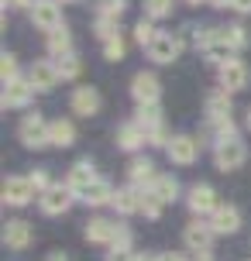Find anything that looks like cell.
Wrapping results in <instances>:
<instances>
[{
  "label": "cell",
  "instance_id": "6da1fadb",
  "mask_svg": "<svg viewBox=\"0 0 251 261\" xmlns=\"http://www.w3.org/2000/svg\"><path fill=\"white\" fill-rule=\"evenodd\" d=\"M196 48L203 55H207V62H217V65H224L234 59V45L227 41V31H217V28H203L196 35Z\"/></svg>",
  "mask_w": 251,
  "mask_h": 261
},
{
  "label": "cell",
  "instance_id": "7a4b0ae2",
  "mask_svg": "<svg viewBox=\"0 0 251 261\" xmlns=\"http://www.w3.org/2000/svg\"><path fill=\"white\" fill-rule=\"evenodd\" d=\"M17 138L28 148H48L52 144V124H45L38 114H28L21 120V127H17Z\"/></svg>",
  "mask_w": 251,
  "mask_h": 261
},
{
  "label": "cell",
  "instance_id": "3957f363",
  "mask_svg": "<svg viewBox=\"0 0 251 261\" xmlns=\"http://www.w3.org/2000/svg\"><path fill=\"white\" fill-rule=\"evenodd\" d=\"M244 158H248V148L241 144V138H224V141H217V148H213V162H217V169H224V172L241 169Z\"/></svg>",
  "mask_w": 251,
  "mask_h": 261
},
{
  "label": "cell",
  "instance_id": "277c9868",
  "mask_svg": "<svg viewBox=\"0 0 251 261\" xmlns=\"http://www.w3.org/2000/svg\"><path fill=\"white\" fill-rule=\"evenodd\" d=\"M179 52H183V41H179V35H172V31H159L155 41L148 45V59L159 62V65H172L179 59Z\"/></svg>",
  "mask_w": 251,
  "mask_h": 261
},
{
  "label": "cell",
  "instance_id": "5b68a950",
  "mask_svg": "<svg viewBox=\"0 0 251 261\" xmlns=\"http://www.w3.org/2000/svg\"><path fill=\"white\" fill-rule=\"evenodd\" d=\"M59 65L48 62V59H38V62H31V69H28V83L35 86V93H48L55 90V83H59Z\"/></svg>",
  "mask_w": 251,
  "mask_h": 261
},
{
  "label": "cell",
  "instance_id": "8992f818",
  "mask_svg": "<svg viewBox=\"0 0 251 261\" xmlns=\"http://www.w3.org/2000/svg\"><path fill=\"white\" fill-rule=\"evenodd\" d=\"M31 21H35L41 31L62 28V7H59V0H35V4H31Z\"/></svg>",
  "mask_w": 251,
  "mask_h": 261
},
{
  "label": "cell",
  "instance_id": "52a82bcc",
  "mask_svg": "<svg viewBox=\"0 0 251 261\" xmlns=\"http://www.w3.org/2000/svg\"><path fill=\"white\" fill-rule=\"evenodd\" d=\"M41 213H48V217H59V213H66L72 206V189L69 186H48L38 199Z\"/></svg>",
  "mask_w": 251,
  "mask_h": 261
},
{
  "label": "cell",
  "instance_id": "ba28073f",
  "mask_svg": "<svg viewBox=\"0 0 251 261\" xmlns=\"http://www.w3.org/2000/svg\"><path fill=\"white\" fill-rule=\"evenodd\" d=\"M165 151H169V158L175 162V165H193L196 155H199V141L189 138V134H175V138H169Z\"/></svg>",
  "mask_w": 251,
  "mask_h": 261
},
{
  "label": "cell",
  "instance_id": "9c48e42d",
  "mask_svg": "<svg viewBox=\"0 0 251 261\" xmlns=\"http://www.w3.org/2000/svg\"><path fill=\"white\" fill-rule=\"evenodd\" d=\"M159 93H162V83L155 72H138L131 79V96L138 103H159Z\"/></svg>",
  "mask_w": 251,
  "mask_h": 261
},
{
  "label": "cell",
  "instance_id": "30bf717a",
  "mask_svg": "<svg viewBox=\"0 0 251 261\" xmlns=\"http://www.w3.org/2000/svg\"><path fill=\"white\" fill-rule=\"evenodd\" d=\"M248 79H251V72H248V65L241 62V59H231V62L220 65V86H224V90L238 93V90L248 86Z\"/></svg>",
  "mask_w": 251,
  "mask_h": 261
},
{
  "label": "cell",
  "instance_id": "8fae6325",
  "mask_svg": "<svg viewBox=\"0 0 251 261\" xmlns=\"http://www.w3.org/2000/svg\"><path fill=\"white\" fill-rule=\"evenodd\" d=\"M186 248L189 251H196V254H207L210 251V244H213V227L210 223H199V220H193L189 227H186Z\"/></svg>",
  "mask_w": 251,
  "mask_h": 261
},
{
  "label": "cell",
  "instance_id": "7c38bea8",
  "mask_svg": "<svg viewBox=\"0 0 251 261\" xmlns=\"http://www.w3.org/2000/svg\"><path fill=\"white\" fill-rule=\"evenodd\" d=\"M31 196H35V186H31V179H7L4 182V203H11V206H24V203H31Z\"/></svg>",
  "mask_w": 251,
  "mask_h": 261
},
{
  "label": "cell",
  "instance_id": "4fadbf2b",
  "mask_svg": "<svg viewBox=\"0 0 251 261\" xmlns=\"http://www.w3.org/2000/svg\"><path fill=\"white\" fill-rule=\"evenodd\" d=\"M210 227H213V234H234L241 227V210L238 206H217L210 213Z\"/></svg>",
  "mask_w": 251,
  "mask_h": 261
},
{
  "label": "cell",
  "instance_id": "5bb4252c",
  "mask_svg": "<svg viewBox=\"0 0 251 261\" xmlns=\"http://www.w3.org/2000/svg\"><path fill=\"white\" fill-rule=\"evenodd\" d=\"M186 203H189V210L199 213V217H203V213H213V210L220 206V203H217V193H213L210 186H199V182L189 189V199H186Z\"/></svg>",
  "mask_w": 251,
  "mask_h": 261
},
{
  "label": "cell",
  "instance_id": "9a60e30c",
  "mask_svg": "<svg viewBox=\"0 0 251 261\" xmlns=\"http://www.w3.org/2000/svg\"><path fill=\"white\" fill-rule=\"evenodd\" d=\"M31 93H35V86L28 83V79H11V83H4V107H28V100H31Z\"/></svg>",
  "mask_w": 251,
  "mask_h": 261
},
{
  "label": "cell",
  "instance_id": "2e32d148",
  "mask_svg": "<svg viewBox=\"0 0 251 261\" xmlns=\"http://www.w3.org/2000/svg\"><path fill=\"white\" fill-rule=\"evenodd\" d=\"M4 244L14 251H24L28 244H31V223L24 220H7V227H4Z\"/></svg>",
  "mask_w": 251,
  "mask_h": 261
},
{
  "label": "cell",
  "instance_id": "e0dca14e",
  "mask_svg": "<svg viewBox=\"0 0 251 261\" xmlns=\"http://www.w3.org/2000/svg\"><path fill=\"white\" fill-rule=\"evenodd\" d=\"M72 110H76L80 117H93V114L100 110V93L93 90V86H80V90H72Z\"/></svg>",
  "mask_w": 251,
  "mask_h": 261
},
{
  "label": "cell",
  "instance_id": "ac0fdd59",
  "mask_svg": "<svg viewBox=\"0 0 251 261\" xmlns=\"http://www.w3.org/2000/svg\"><path fill=\"white\" fill-rule=\"evenodd\" d=\"M93 182H96V175H93V165H90V162H76V165L69 169V182H66V186H69L76 196H83Z\"/></svg>",
  "mask_w": 251,
  "mask_h": 261
},
{
  "label": "cell",
  "instance_id": "d6986e66",
  "mask_svg": "<svg viewBox=\"0 0 251 261\" xmlns=\"http://www.w3.org/2000/svg\"><path fill=\"white\" fill-rule=\"evenodd\" d=\"M134 124L145 130V138H148V134H155V130L162 127V110H159V103H138V110H134Z\"/></svg>",
  "mask_w": 251,
  "mask_h": 261
},
{
  "label": "cell",
  "instance_id": "ffe728a7",
  "mask_svg": "<svg viewBox=\"0 0 251 261\" xmlns=\"http://www.w3.org/2000/svg\"><path fill=\"white\" fill-rule=\"evenodd\" d=\"M114 237H117V223L104 220V217H93L86 223V241H93V244H114Z\"/></svg>",
  "mask_w": 251,
  "mask_h": 261
},
{
  "label": "cell",
  "instance_id": "44dd1931",
  "mask_svg": "<svg viewBox=\"0 0 251 261\" xmlns=\"http://www.w3.org/2000/svg\"><path fill=\"white\" fill-rule=\"evenodd\" d=\"M207 117L210 120H220V117H231V90H213L207 96Z\"/></svg>",
  "mask_w": 251,
  "mask_h": 261
},
{
  "label": "cell",
  "instance_id": "7402d4cb",
  "mask_svg": "<svg viewBox=\"0 0 251 261\" xmlns=\"http://www.w3.org/2000/svg\"><path fill=\"white\" fill-rule=\"evenodd\" d=\"M141 144H148L145 130L138 127V124H124V127H117V148H124V151H134V148H141Z\"/></svg>",
  "mask_w": 251,
  "mask_h": 261
},
{
  "label": "cell",
  "instance_id": "603a6c76",
  "mask_svg": "<svg viewBox=\"0 0 251 261\" xmlns=\"http://www.w3.org/2000/svg\"><path fill=\"white\" fill-rule=\"evenodd\" d=\"M128 175H131V182L138 189H145V186L155 182V165L148 162V158H134L131 165H128Z\"/></svg>",
  "mask_w": 251,
  "mask_h": 261
},
{
  "label": "cell",
  "instance_id": "cb8c5ba5",
  "mask_svg": "<svg viewBox=\"0 0 251 261\" xmlns=\"http://www.w3.org/2000/svg\"><path fill=\"white\" fill-rule=\"evenodd\" d=\"M110 206L117 210V213H138V210H141V189H138V186H134V189H117Z\"/></svg>",
  "mask_w": 251,
  "mask_h": 261
},
{
  "label": "cell",
  "instance_id": "d4e9b609",
  "mask_svg": "<svg viewBox=\"0 0 251 261\" xmlns=\"http://www.w3.org/2000/svg\"><path fill=\"white\" fill-rule=\"evenodd\" d=\"M80 199L86 203V206H104V203H114V189H110L104 179H96V182H93L90 189L80 196Z\"/></svg>",
  "mask_w": 251,
  "mask_h": 261
},
{
  "label": "cell",
  "instance_id": "484cf974",
  "mask_svg": "<svg viewBox=\"0 0 251 261\" xmlns=\"http://www.w3.org/2000/svg\"><path fill=\"white\" fill-rule=\"evenodd\" d=\"M48 52L55 55V59H62V55H69L72 52V38H69V31H66V24L62 28H55V31H48Z\"/></svg>",
  "mask_w": 251,
  "mask_h": 261
},
{
  "label": "cell",
  "instance_id": "4316f807",
  "mask_svg": "<svg viewBox=\"0 0 251 261\" xmlns=\"http://www.w3.org/2000/svg\"><path fill=\"white\" fill-rule=\"evenodd\" d=\"M148 189H152V193L159 196L162 203H172V199L179 196V182H175L172 175H155V182L148 186Z\"/></svg>",
  "mask_w": 251,
  "mask_h": 261
},
{
  "label": "cell",
  "instance_id": "83f0119b",
  "mask_svg": "<svg viewBox=\"0 0 251 261\" xmlns=\"http://www.w3.org/2000/svg\"><path fill=\"white\" fill-rule=\"evenodd\" d=\"M76 141V127L69 124V120H52V144L55 148H69V144Z\"/></svg>",
  "mask_w": 251,
  "mask_h": 261
},
{
  "label": "cell",
  "instance_id": "f1b7e54d",
  "mask_svg": "<svg viewBox=\"0 0 251 261\" xmlns=\"http://www.w3.org/2000/svg\"><path fill=\"white\" fill-rule=\"evenodd\" d=\"M162 206H165V203H162L152 189H141V213H145L148 220H155V217L162 213Z\"/></svg>",
  "mask_w": 251,
  "mask_h": 261
},
{
  "label": "cell",
  "instance_id": "f546056e",
  "mask_svg": "<svg viewBox=\"0 0 251 261\" xmlns=\"http://www.w3.org/2000/svg\"><path fill=\"white\" fill-rule=\"evenodd\" d=\"M55 65H59V76H62V79L80 76V69H83V62H80V59H76L72 52H69V55H62V59H55Z\"/></svg>",
  "mask_w": 251,
  "mask_h": 261
},
{
  "label": "cell",
  "instance_id": "4dcf8cb0",
  "mask_svg": "<svg viewBox=\"0 0 251 261\" xmlns=\"http://www.w3.org/2000/svg\"><path fill=\"white\" fill-rule=\"evenodd\" d=\"M124 52H128V48H124V38H120V35H114V38H107V41H104V55L110 59V62L124 59Z\"/></svg>",
  "mask_w": 251,
  "mask_h": 261
},
{
  "label": "cell",
  "instance_id": "1f68e13d",
  "mask_svg": "<svg viewBox=\"0 0 251 261\" xmlns=\"http://www.w3.org/2000/svg\"><path fill=\"white\" fill-rule=\"evenodd\" d=\"M155 35H159V31L152 28V21H138V24H134V38H138V45H145V48L155 41Z\"/></svg>",
  "mask_w": 251,
  "mask_h": 261
},
{
  "label": "cell",
  "instance_id": "d6a6232c",
  "mask_svg": "<svg viewBox=\"0 0 251 261\" xmlns=\"http://www.w3.org/2000/svg\"><path fill=\"white\" fill-rule=\"evenodd\" d=\"M224 31H227V41L234 45V52H241V48L248 45V31H244L241 24H231V28H224Z\"/></svg>",
  "mask_w": 251,
  "mask_h": 261
},
{
  "label": "cell",
  "instance_id": "836d02e7",
  "mask_svg": "<svg viewBox=\"0 0 251 261\" xmlns=\"http://www.w3.org/2000/svg\"><path fill=\"white\" fill-rule=\"evenodd\" d=\"M145 14L148 17H165V14H172V0H145Z\"/></svg>",
  "mask_w": 251,
  "mask_h": 261
},
{
  "label": "cell",
  "instance_id": "e575fe53",
  "mask_svg": "<svg viewBox=\"0 0 251 261\" xmlns=\"http://www.w3.org/2000/svg\"><path fill=\"white\" fill-rule=\"evenodd\" d=\"M0 76H4V83L17 79V59H14V55H4V59H0Z\"/></svg>",
  "mask_w": 251,
  "mask_h": 261
},
{
  "label": "cell",
  "instance_id": "d590c367",
  "mask_svg": "<svg viewBox=\"0 0 251 261\" xmlns=\"http://www.w3.org/2000/svg\"><path fill=\"white\" fill-rule=\"evenodd\" d=\"M28 179H31V186H35V193H45V189L52 186V182H48V172H45V169H35L31 175H28Z\"/></svg>",
  "mask_w": 251,
  "mask_h": 261
},
{
  "label": "cell",
  "instance_id": "8d00e7d4",
  "mask_svg": "<svg viewBox=\"0 0 251 261\" xmlns=\"http://www.w3.org/2000/svg\"><path fill=\"white\" fill-rule=\"evenodd\" d=\"M120 11H124V0H100V14L120 17Z\"/></svg>",
  "mask_w": 251,
  "mask_h": 261
},
{
  "label": "cell",
  "instance_id": "74e56055",
  "mask_svg": "<svg viewBox=\"0 0 251 261\" xmlns=\"http://www.w3.org/2000/svg\"><path fill=\"white\" fill-rule=\"evenodd\" d=\"M138 254H134L131 248H110V254H107V261H134Z\"/></svg>",
  "mask_w": 251,
  "mask_h": 261
},
{
  "label": "cell",
  "instance_id": "f35d334b",
  "mask_svg": "<svg viewBox=\"0 0 251 261\" xmlns=\"http://www.w3.org/2000/svg\"><path fill=\"white\" fill-rule=\"evenodd\" d=\"M231 7H234L238 14H251V0H234Z\"/></svg>",
  "mask_w": 251,
  "mask_h": 261
},
{
  "label": "cell",
  "instance_id": "ab89813d",
  "mask_svg": "<svg viewBox=\"0 0 251 261\" xmlns=\"http://www.w3.org/2000/svg\"><path fill=\"white\" fill-rule=\"evenodd\" d=\"M35 0H4V7H31Z\"/></svg>",
  "mask_w": 251,
  "mask_h": 261
},
{
  "label": "cell",
  "instance_id": "60d3db41",
  "mask_svg": "<svg viewBox=\"0 0 251 261\" xmlns=\"http://www.w3.org/2000/svg\"><path fill=\"white\" fill-rule=\"evenodd\" d=\"M159 261H186L183 254H159Z\"/></svg>",
  "mask_w": 251,
  "mask_h": 261
},
{
  "label": "cell",
  "instance_id": "b9f144b4",
  "mask_svg": "<svg viewBox=\"0 0 251 261\" xmlns=\"http://www.w3.org/2000/svg\"><path fill=\"white\" fill-rule=\"evenodd\" d=\"M48 261H69V258L62 254V251H55V254H48Z\"/></svg>",
  "mask_w": 251,
  "mask_h": 261
},
{
  "label": "cell",
  "instance_id": "7bdbcfd3",
  "mask_svg": "<svg viewBox=\"0 0 251 261\" xmlns=\"http://www.w3.org/2000/svg\"><path fill=\"white\" fill-rule=\"evenodd\" d=\"M134 261H159V254H138Z\"/></svg>",
  "mask_w": 251,
  "mask_h": 261
},
{
  "label": "cell",
  "instance_id": "ee69618b",
  "mask_svg": "<svg viewBox=\"0 0 251 261\" xmlns=\"http://www.w3.org/2000/svg\"><path fill=\"white\" fill-rule=\"evenodd\" d=\"M213 7H231V4H234V0H210Z\"/></svg>",
  "mask_w": 251,
  "mask_h": 261
},
{
  "label": "cell",
  "instance_id": "f6af8a7d",
  "mask_svg": "<svg viewBox=\"0 0 251 261\" xmlns=\"http://www.w3.org/2000/svg\"><path fill=\"white\" fill-rule=\"evenodd\" d=\"M196 261H213V258H210V251H207V254H199V258H196Z\"/></svg>",
  "mask_w": 251,
  "mask_h": 261
},
{
  "label": "cell",
  "instance_id": "bcb514c9",
  "mask_svg": "<svg viewBox=\"0 0 251 261\" xmlns=\"http://www.w3.org/2000/svg\"><path fill=\"white\" fill-rule=\"evenodd\" d=\"M186 4H203V0H186Z\"/></svg>",
  "mask_w": 251,
  "mask_h": 261
},
{
  "label": "cell",
  "instance_id": "7dc6e473",
  "mask_svg": "<svg viewBox=\"0 0 251 261\" xmlns=\"http://www.w3.org/2000/svg\"><path fill=\"white\" fill-rule=\"evenodd\" d=\"M248 124H251V110H248Z\"/></svg>",
  "mask_w": 251,
  "mask_h": 261
}]
</instances>
